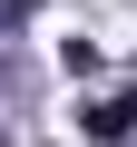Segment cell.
<instances>
[{
    "label": "cell",
    "instance_id": "6da1fadb",
    "mask_svg": "<svg viewBox=\"0 0 137 147\" xmlns=\"http://www.w3.org/2000/svg\"><path fill=\"white\" fill-rule=\"evenodd\" d=\"M127 127H137V88H98V98H88V137H98V147H118Z\"/></svg>",
    "mask_w": 137,
    "mask_h": 147
},
{
    "label": "cell",
    "instance_id": "7a4b0ae2",
    "mask_svg": "<svg viewBox=\"0 0 137 147\" xmlns=\"http://www.w3.org/2000/svg\"><path fill=\"white\" fill-rule=\"evenodd\" d=\"M20 20H39V0H0V30H20Z\"/></svg>",
    "mask_w": 137,
    "mask_h": 147
}]
</instances>
